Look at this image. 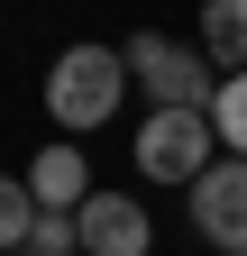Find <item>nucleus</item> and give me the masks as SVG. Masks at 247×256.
<instances>
[{
	"label": "nucleus",
	"instance_id": "obj_1",
	"mask_svg": "<svg viewBox=\"0 0 247 256\" xmlns=\"http://www.w3.org/2000/svg\"><path fill=\"white\" fill-rule=\"evenodd\" d=\"M128 101V55L119 46H64L46 64V110L64 138H82V128H110V110Z\"/></svg>",
	"mask_w": 247,
	"mask_h": 256
},
{
	"label": "nucleus",
	"instance_id": "obj_2",
	"mask_svg": "<svg viewBox=\"0 0 247 256\" xmlns=\"http://www.w3.org/2000/svg\"><path fill=\"white\" fill-rule=\"evenodd\" d=\"M119 55H128V82H146L156 110H210V92H220V64H210L202 46L165 37V28H138Z\"/></svg>",
	"mask_w": 247,
	"mask_h": 256
},
{
	"label": "nucleus",
	"instance_id": "obj_3",
	"mask_svg": "<svg viewBox=\"0 0 247 256\" xmlns=\"http://www.w3.org/2000/svg\"><path fill=\"white\" fill-rule=\"evenodd\" d=\"M210 146H220L210 110H146L128 156H138V174H146V183H174V192H183V183L210 165Z\"/></svg>",
	"mask_w": 247,
	"mask_h": 256
},
{
	"label": "nucleus",
	"instance_id": "obj_4",
	"mask_svg": "<svg viewBox=\"0 0 247 256\" xmlns=\"http://www.w3.org/2000/svg\"><path fill=\"white\" fill-rule=\"evenodd\" d=\"M183 210H192V238L210 256H247V156H210L183 183Z\"/></svg>",
	"mask_w": 247,
	"mask_h": 256
},
{
	"label": "nucleus",
	"instance_id": "obj_5",
	"mask_svg": "<svg viewBox=\"0 0 247 256\" xmlns=\"http://www.w3.org/2000/svg\"><path fill=\"white\" fill-rule=\"evenodd\" d=\"M74 229H82V256H146L156 247V220H146L138 192H92L74 210Z\"/></svg>",
	"mask_w": 247,
	"mask_h": 256
},
{
	"label": "nucleus",
	"instance_id": "obj_6",
	"mask_svg": "<svg viewBox=\"0 0 247 256\" xmlns=\"http://www.w3.org/2000/svg\"><path fill=\"white\" fill-rule=\"evenodd\" d=\"M28 192H37V210H82L101 183H92V165H82L74 138H55V146H37V165H28Z\"/></svg>",
	"mask_w": 247,
	"mask_h": 256
},
{
	"label": "nucleus",
	"instance_id": "obj_7",
	"mask_svg": "<svg viewBox=\"0 0 247 256\" xmlns=\"http://www.w3.org/2000/svg\"><path fill=\"white\" fill-rule=\"evenodd\" d=\"M202 55L220 74H247V0H210L202 10Z\"/></svg>",
	"mask_w": 247,
	"mask_h": 256
},
{
	"label": "nucleus",
	"instance_id": "obj_8",
	"mask_svg": "<svg viewBox=\"0 0 247 256\" xmlns=\"http://www.w3.org/2000/svg\"><path fill=\"white\" fill-rule=\"evenodd\" d=\"M210 128H220L229 156H247V74H220V92H210Z\"/></svg>",
	"mask_w": 247,
	"mask_h": 256
},
{
	"label": "nucleus",
	"instance_id": "obj_9",
	"mask_svg": "<svg viewBox=\"0 0 247 256\" xmlns=\"http://www.w3.org/2000/svg\"><path fill=\"white\" fill-rule=\"evenodd\" d=\"M28 229H37V192H28V174H0V256H18Z\"/></svg>",
	"mask_w": 247,
	"mask_h": 256
},
{
	"label": "nucleus",
	"instance_id": "obj_10",
	"mask_svg": "<svg viewBox=\"0 0 247 256\" xmlns=\"http://www.w3.org/2000/svg\"><path fill=\"white\" fill-rule=\"evenodd\" d=\"M18 256H82V229H74V210H37V229L18 238Z\"/></svg>",
	"mask_w": 247,
	"mask_h": 256
}]
</instances>
